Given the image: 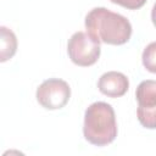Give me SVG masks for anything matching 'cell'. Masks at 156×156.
<instances>
[{
    "mask_svg": "<svg viewBox=\"0 0 156 156\" xmlns=\"http://www.w3.org/2000/svg\"><path fill=\"white\" fill-rule=\"evenodd\" d=\"M67 52L71 61L80 67L94 65L100 57V43L85 32H76L68 40Z\"/></svg>",
    "mask_w": 156,
    "mask_h": 156,
    "instance_id": "3",
    "label": "cell"
},
{
    "mask_svg": "<svg viewBox=\"0 0 156 156\" xmlns=\"http://www.w3.org/2000/svg\"><path fill=\"white\" fill-rule=\"evenodd\" d=\"M71 98V88L67 82L58 78L44 80L37 89L38 102L48 110L63 107Z\"/></svg>",
    "mask_w": 156,
    "mask_h": 156,
    "instance_id": "4",
    "label": "cell"
},
{
    "mask_svg": "<svg viewBox=\"0 0 156 156\" xmlns=\"http://www.w3.org/2000/svg\"><path fill=\"white\" fill-rule=\"evenodd\" d=\"M87 33L99 43L110 45L126 44L132 35V24L122 15L106 7H95L85 16Z\"/></svg>",
    "mask_w": 156,
    "mask_h": 156,
    "instance_id": "1",
    "label": "cell"
},
{
    "mask_svg": "<svg viewBox=\"0 0 156 156\" xmlns=\"http://www.w3.org/2000/svg\"><path fill=\"white\" fill-rule=\"evenodd\" d=\"M17 37L7 27L0 26V62L9 61L17 51Z\"/></svg>",
    "mask_w": 156,
    "mask_h": 156,
    "instance_id": "6",
    "label": "cell"
},
{
    "mask_svg": "<svg viewBox=\"0 0 156 156\" xmlns=\"http://www.w3.org/2000/svg\"><path fill=\"white\" fill-rule=\"evenodd\" d=\"M138 107L150 108L156 107V82L152 79L143 80L135 91Z\"/></svg>",
    "mask_w": 156,
    "mask_h": 156,
    "instance_id": "7",
    "label": "cell"
},
{
    "mask_svg": "<svg viewBox=\"0 0 156 156\" xmlns=\"http://www.w3.org/2000/svg\"><path fill=\"white\" fill-rule=\"evenodd\" d=\"M83 134L87 141L96 146L111 144L117 136V122L113 107L104 101L91 104L84 113Z\"/></svg>",
    "mask_w": 156,
    "mask_h": 156,
    "instance_id": "2",
    "label": "cell"
},
{
    "mask_svg": "<svg viewBox=\"0 0 156 156\" xmlns=\"http://www.w3.org/2000/svg\"><path fill=\"white\" fill-rule=\"evenodd\" d=\"M110 1L121 5L128 10H138L146 4V0H110Z\"/></svg>",
    "mask_w": 156,
    "mask_h": 156,
    "instance_id": "9",
    "label": "cell"
},
{
    "mask_svg": "<svg viewBox=\"0 0 156 156\" xmlns=\"http://www.w3.org/2000/svg\"><path fill=\"white\" fill-rule=\"evenodd\" d=\"M155 48H156V44H155V41H152L145 48V50L143 52V65L151 73L156 72V69H155Z\"/></svg>",
    "mask_w": 156,
    "mask_h": 156,
    "instance_id": "8",
    "label": "cell"
},
{
    "mask_svg": "<svg viewBox=\"0 0 156 156\" xmlns=\"http://www.w3.org/2000/svg\"><path fill=\"white\" fill-rule=\"evenodd\" d=\"M100 93L110 98L123 96L129 89V80L127 76L117 71H110L104 73L98 82Z\"/></svg>",
    "mask_w": 156,
    "mask_h": 156,
    "instance_id": "5",
    "label": "cell"
}]
</instances>
